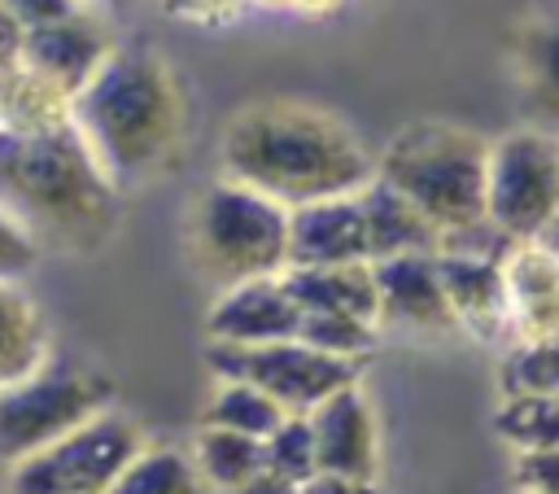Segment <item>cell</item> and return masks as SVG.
<instances>
[{
	"label": "cell",
	"instance_id": "44dd1931",
	"mask_svg": "<svg viewBox=\"0 0 559 494\" xmlns=\"http://www.w3.org/2000/svg\"><path fill=\"white\" fill-rule=\"evenodd\" d=\"M109 494H214V485L201 477L188 450L153 442L118 472Z\"/></svg>",
	"mask_w": 559,
	"mask_h": 494
},
{
	"label": "cell",
	"instance_id": "5bb4252c",
	"mask_svg": "<svg viewBox=\"0 0 559 494\" xmlns=\"http://www.w3.org/2000/svg\"><path fill=\"white\" fill-rule=\"evenodd\" d=\"M336 262H371L358 192L297 205L288 223V267H336Z\"/></svg>",
	"mask_w": 559,
	"mask_h": 494
},
{
	"label": "cell",
	"instance_id": "9a60e30c",
	"mask_svg": "<svg viewBox=\"0 0 559 494\" xmlns=\"http://www.w3.org/2000/svg\"><path fill=\"white\" fill-rule=\"evenodd\" d=\"M441 280L454 306V319L463 332H472L485 345L515 341L511 337V297H507V262L498 258H472V254H437Z\"/></svg>",
	"mask_w": 559,
	"mask_h": 494
},
{
	"label": "cell",
	"instance_id": "cb8c5ba5",
	"mask_svg": "<svg viewBox=\"0 0 559 494\" xmlns=\"http://www.w3.org/2000/svg\"><path fill=\"white\" fill-rule=\"evenodd\" d=\"M502 398H559V337L511 341L498 363Z\"/></svg>",
	"mask_w": 559,
	"mask_h": 494
},
{
	"label": "cell",
	"instance_id": "2e32d148",
	"mask_svg": "<svg viewBox=\"0 0 559 494\" xmlns=\"http://www.w3.org/2000/svg\"><path fill=\"white\" fill-rule=\"evenodd\" d=\"M511 61L528 122L559 136V4H537L520 22Z\"/></svg>",
	"mask_w": 559,
	"mask_h": 494
},
{
	"label": "cell",
	"instance_id": "4316f807",
	"mask_svg": "<svg viewBox=\"0 0 559 494\" xmlns=\"http://www.w3.org/2000/svg\"><path fill=\"white\" fill-rule=\"evenodd\" d=\"M262 446H266V468L288 477L293 485H306L319 472V446H314L310 415H288Z\"/></svg>",
	"mask_w": 559,
	"mask_h": 494
},
{
	"label": "cell",
	"instance_id": "484cf974",
	"mask_svg": "<svg viewBox=\"0 0 559 494\" xmlns=\"http://www.w3.org/2000/svg\"><path fill=\"white\" fill-rule=\"evenodd\" d=\"M376 332L380 324L376 319H362V315H336V310H310L301 315V341L332 354V358H354V363H367V354L376 350Z\"/></svg>",
	"mask_w": 559,
	"mask_h": 494
},
{
	"label": "cell",
	"instance_id": "603a6c76",
	"mask_svg": "<svg viewBox=\"0 0 559 494\" xmlns=\"http://www.w3.org/2000/svg\"><path fill=\"white\" fill-rule=\"evenodd\" d=\"M284 420H288V411L271 393H262L258 385H249V380H218V389H214V398H210V407L201 415V424L236 428V433H249V437H262V442Z\"/></svg>",
	"mask_w": 559,
	"mask_h": 494
},
{
	"label": "cell",
	"instance_id": "d6986e66",
	"mask_svg": "<svg viewBox=\"0 0 559 494\" xmlns=\"http://www.w3.org/2000/svg\"><path fill=\"white\" fill-rule=\"evenodd\" d=\"M288 293L297 297L301 315L310 310H336V315H380L376 293V267L371 262H336V267H288L284 271ZM380 324V319H376Z\"/></svg>",
	"mask_w": 559,
	"mask_h": 494
},
{
	"label": "cell",
	"instance_id": "7a4b0ae2",
	"mask_svg": "<svg viewBox=\"0 0 559 494\" xmlns=\"http://www.w3.org/2000/svg\"><path fill=\"white\" fill-rule=\"evenodd\" d=\"M70 118L118 192L170 170L188 144L183 79L148 44H118L74 96Z\"/></svg>",
	"mask_w": 559,
	"mask_h": 494
},
{
	"label": "cell",
	"instance_id": "52a82bcc",
	"mask_svg": "<svg viewBox=\"0 0 559 494\" xmlns=\"http://www.w3.org/2000/svg\"><path fill=\"white\" fill-rule=\"evenodd\" d=\"M144 433L118 415L100 411L87 424L70 428L66 437L48 442L44 450L9 463L4 490L9 494H109L118 472L144 450Z\"/></svg>",
	"mask_w": 559,
	"mask_h": 494
},
{
	"label": "cell",
	"instance_id": "ba28073f",
	"mask_svg": "<svg viewBox=\"0 0 559 494\" xmlns=\"http://www.w3.org/2000/svg\"><path fill=\"white\" fill-rule=\"evenodd\" d=\"M205 358L218 380H249L262 393H271L288 415H310L319 402H328L345 385H358V376H362V363L332 358V354L306 345L301 337L266 341V345L210 341Z\"/></svg>",
	"mask_w": 559,
	"mask_h": 494
},
{
	"label": "cell",
	"instance_id": "4dcf8cb0",
	"mask_svg": "<svg viewBox=\"0 0 559 494\" xmlns=\"http://www.w3.org/2000/svg\"><path fill=\"white\" fill-rule=\"evenodd\" d=\"M26 31L31 26H48V22H61V17H70V13H79V9H87L83 0H0Z\"/></svg>",
	"mask_w": 559,
	"mask_h": 494
},
{
	"label": "cell",
	"instance_id": "7c38bea8",
	"mask_svg": "<svg viewBox=\"0 0 559 494\" xmlns=\"http://www.w3.org/2000/svg\"><path fill=\"white\" fill-rule=\"evenodd\" d=\"M205 328H210V341H223V345L288 341L301 332V306L288 293L284 275H258L223 289L205 315Z\"/></svg>",
	"mask_w": 559,
	"mask_h": 494
},
{
	"label": "cell",
	"instance_id": "7402d4cb",
	"mask_svg": "<svg viewBox=\"0 0 559 494\" xmlns=\"http://www.w3.org/2000/svg\"><path fill=\"white\" fill-rule=\"evenodd\" d=\"M192 459H197L201 477L214 485V494H227L266 468V446H262V437L205 424L192 442Z\"/></svg>",
	"mask_w": 559,
	"mask_h": 494
},
{
	"label": "cell",
	"instance_id": "ac0fdd59",
	"mask_svg": "<svg viewBox=\"0 0 559 494\" xmlns=\"http://www.w3.org/2000/svg\"><path fill=\"white\" fill-rule=\"evenodd\" d=\"M358 201H362V219H367L371 262L402 258V254H441V227L380 175L358 192Z\"/></svg>",
	"mask_w": 559,
	"mask_h": 494
},
{
	"label": "cell",
	"instance_id": "f546056e",
	"mask_svg": "<svg viewBox=\"0 0 559 494\" xmlns=\"http://www.w3.org/2000/svg\"><path fill=\"white\" fill-rule=\"evenodd\" d=\"M249 0H166V13L183 17V22H197V26H223L231 22Z\"/></svg>",
	"mask_w": 559,
	"mask_h": 494
},
{
	"label": "cell",
	"instance_id": "e0dca14e",
	"mask_svg": "<svg viewBox=\"0 0 559 494\" xmlns=\"http://www.w3.org/2000/svg\"><path fill=\"white\" fill-rule=\"evenodd\" d=\"M507 297L515 341L559 337V258L542 240H520L507 254Z\"/></svg>",
	"mask_w": 559,
	"mask_h": 494
},
{
	"label": "cell",
	"instance_id": "9c48e42d",
	"mask_svg": "<svg viewBox=\"0 0 559 494\" xmlns=\"http://www.w3.org/2000/svg\"><path fill=\"white\" fill-rule=\"evenodd\" d=\"M485 210L511 240H542L559 214V136L520 127L493 140Z\"/></svg>",
	"mask_w": 559,
	"mask_h": 494
},
{
	"label": "cell",
	"instance_id": "e575fe53",
	"mask_svg": "<svg viewBox=\"0 0 559 494\" xmlns=\"http://www.w3.org/2000/svg\"><path fill=\"white\" fill-rule=\"evenodd\" d=\"M542 245H546V249L559 258V214H555V219H550V227L542 232Z\"/></svg>",
	"mask_w": 559,
	"mask_h": 494
},
{
	"label": "cell",
	"instance_id": "30bf717a",
	"mask_svg": "<svg viewBox=\"0 0 559 494\" xmlns=\"http://www.w3.org/2000/svg\"><path fill=\"white\" fill-rule=\"evenodd\" d=\"M114 48L118 44H114L109 26L92 9H79L61 22L31 26L26 44H22V66L74 105V96L100 74V66L109 61Z\"/></svg>",
	"mask_w": 559,
	"mask_h": 494
},
{
	"label": "cell",
	"instance_id": "8d00e7d4",
	"mask_svg": "<svg viewBox=\"0 0 559 494\" xmlns=\"http://www.w3.org/2000/svg\"><path fill=\"white\" fill-rule=\"evenodd\" d=\"M83 4H109V9H118V4H127V0H83Z\"/></svg>",
	"mask_w": 559,
	"mask_h": 494
},
{
	"label": "cell",
	"instance_id": "1f68e13d",
	"mask_svg": "<svg viewBox=\"0 0 559 494\" xmlns=\"http://www.w3.org/2000/svg\"><path fill=\"white\" fill-rule=\"evenodd\" d=\"M297 494H380L376 481H354V477H336V472H314Z\"/></svg>",
	"mask_w": 559,
	"mask_h": 494
},
{
	"label": "cell",
	"instance_id": "6da1fadb",
	"mask_svg": "<svg viewBox=\"0 0 559 494\" xmlns=\"http://www.w3.org/2000/svg\"><path fill=\"white\" fill-rule=\"evenodd\" d=\"M218 162L227 179L249 184L288 210L362 192L376 179V162L336 114L288 96L240 105L223 127Z\"/></svg>",
	"mask_w": 559,
	"mask_h": 494
},
{
	"label": "cell",
	"instance_id": "4fadbf2b",
	"mask_svg": "<svg viewBox=\"0 0 559 494\" xmlns=\"http://www.w3.org/2000/svg\"><path fill=\"white\" fill-rule=\"evenodd\" d=\"M314 446H319V472L376 481L380 477V428L376 411L362 393V385L336 389L328 402L310 411Z\"/></svg>",
	"mask_w": 559,
	"mask_h": 494
},
{
	"label": "cell",
	"instance_id": "83f0119b",
	"mask_svg": "<svg viewBox=\"0 0 559 494\" xmlns=\"http://www.w3.org/2000/svg\"><path fill=\"white\" fill-rule=\"evenodd\" d=\"M35 262H39V240L0 205V280L17 284L35 271Z\"/></svg>",
	"mask_w": 559,
	"mask_h": 494
},
{
	"label": "cell",
	"instance_id": "d6a6232c",
	"mask_svg": "<svg viewBox=\"0 0 559 494\" xmlns=\"http://www.w3.org/2000/svg\"><path fill=\"white\" fill-rule=\"evenodd\" d=\"M301 485H293L288 477H280V472H271V468H262L258 477H249L245 485H236V490H227V494H297Z\"/></svg>",
	"mask_w": 559,
	"mask_h": 494
},
{
	"label": "cell",
	"instance_id": "f1b7e54d",
	"mask_svg": "<svg viewBox=\"0 0 559 494\" xmlns=\"http://www.w3.org/2000/svg\"><path fill=\"white\" fill-rule=\"evenodd\" d=\"M511 485H515V494H559V446L515 450Z\"/></svg>",
	"mask_w": 559,
	"mask_h": 494
},
{
	"label": "cell",
	"instance_id": "5b68a950",
	"mask_svg": "<svg viewBox=\"0 0 559 494\" xmlns=\"http://www.w3.org/2000/svg\"><path fill=\"white\" fill-rule=\"evenodd\" d=\"M288 223H293L288 205L223 175L197 197L188 223V249L201 280L223 293L258 275H284Z\"/></svg>",
	"mask_w": 559,
	"mask_h": 494
},
{
	"label": "cell",
	"instance_id": "ffe728a7",
	"mask_svg": "<svg viewBox=\"0 0 559 494\" xmlns=\"http://www.w3.org/2000/svg\"><path fill=\"white\" fill-rule=\"evenodd\" d=\"M44 358H48L44 315L17 284L0 280V385L31 376Z\"/></svg>",
	"mask_w": 559,
	"mask_h": 494
},
{
	"label": "cell",
	"instance_id": "d590c367",
	"mask_svg": "<svg viewBox=\"0 0 559 494\" xmlns=\"http://www.w3.org/2000/svg\"><path fill=\"white\" fill-rule=\"evenodd\" d=\"M293 4H301V9H310V13H328V9H336L341 0H293Z\"/></svg>",
	"mask_w": 559,
	"mask_h": 494
},
{
	"label": "cell",
	"instance_id": "277c9868",
	"mask_svg": "<svg viewBox=\"0 0 559 494\" xmlns=\"http://www.w3.org/2000/svg\"><path fill=\"white\" fill-rule=\"evenodd\" d=\"M376 175L411 197L437 227L459 232L489 210V140L459 122H411L376 157Z\"/></svg>",
	"mask_w": 559,
	"mask_h": 494
},
{
	"label": "cell",
	"instance_id": "d4e9b609",
	"mask_svg": "<svg viewBox=\"0 0 559 494\" xmlns=\"http://www.w3.org/2000/svg\"><path fill=\"white\" fill-rule=\"evenodd\" d=\"M493 428L511 450H550L559 446V398H502Z\"/></svg>",
	"mask_w": 559,
	"mask_h": 494
},
{
	"label": "cell",
	"instance_id": "8fae6325",
	"mask_svg": "<svg viewBox=\"0 0 559 494\" xmlns=\"http://www.w3.org/2000/svg\"><path fill=\"white\" fill-rule=\"evenodd\" d=\"M371 267L380 293V315H376L380 328H402L419 337L459 332L437 254H402V258H380Z\"/></svg>",
	"mask_w": 559,
	"mask_h": 494
},
{
	"label": "cell",
	"instance_id": "8992f818",
	"mask_svg": "<svg viewBox=\"0 0 559 494\" xmlns=\"http://www.w3.org/2000/svg\"><path fill=\"white\" fill-rule=\"evenodd\" d=\"M109 411V380L79 358H44L31 376L0 385V463H17L92 415Z\"/></svg>",
	"mask_w": 559,
	"mask_h": 494
},
{
	"label": "cell",
	"instance_id": "836d02e7",
	"mask_svg": "<svg viewBox=\"0 0 559 494\" xmlns=\"http://www.w3.org/2000/svg\"><path fill=\"white\" fill-rule=\"evenodd\" d=\"M22 44H26V26L0 4V57H22Z\"/></svg>",
	"mask_w": 559,
	"mask_h": 494
},
{
	"label": "cell",
	"instance_id": "3957f363",
	"mask_svg": "<svg viewBox=\"0 0 559 494\" xmlns=\"http://www.w3.org/2000/svg\"><path fill=\"white\" fill-rule=\"evenodd\" d=\"M0 205L39 245L66 254H96L118 227V184L74 118L35 131L0 127Z\"/></svg>",
	"mask_w": 559,
	"mask_h": 494
}]
</instances>
